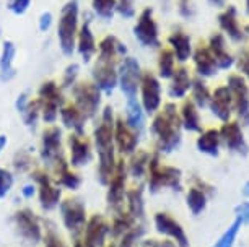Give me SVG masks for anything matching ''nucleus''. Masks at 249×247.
Masks as SVG:
<instances>
[{
	"mask_svg": "<svg viewBox=\"0 0 249 247\" xmlns=\"http://www.w3.org/2000/svg\"><path fill=\"white\" fill-rule=\"evenodd\" d=\"M127 55V48L114 34H106L98 41V50L91 67V82L103 93L111 95L117 86V67Z\"/></svg>",
	"mask_w": 249,
	"mask_h": 247,
	"instance_id": "f257e3e1",
	"label": "nucleus"
},
{
	"mask_svg": "<svg viewBox=\"0 0 249 247\" xmlns=\"http://www.w3.org/2000/svg\"><path fill=\"white\" fill-rule=\"evenodd\" d=\"M114 109L105 106L100 113V119L93 129V147L98 153V176L100 182L107 184L116 167V145H114Z\"/></svg>",
	"mask_w": 249,
	"mask_h": 247,
	"instance_id": "f03ea898",
	"label": "nucleus"
},
{
	"mask_svg": "<svg viewBox=\"0 0 249 247\" xmlns=\"http://www.w3.org/2000/svg\"><path fill=\"white\" fill-rule=\"evenodd\" d=\"M181 117L178 113L176 104L166 102L163 109L155 115L150 130L157 138L158 151L170 153L176 150V147L181 142Z\"/></svg>",
	"mask_w": 249,
	"mask_h": 247,
	"instance_id": "7ed1b4c3",
	"label": "nucleus"
},
{
	"mask_svg": "<svg viewBox=\"0 0 249 247\" xmlns=\"http://www.w3.org/2000/svg\"><path fill=\"white\" fill-rule=\"evenodd\" d=\"M80 3L78 0H67L59 12L57 18V41L65 57H72L77 46V34L80 30Z\"/></svg>",
	"mask_w": 249,
	"mask_h": 247,
	"instance_id": "20e7f679",
	"label": "nucleus"
},
{
	"mask_svg": "<svg viewBox=\"0 0 249 247\" xmlns=\"http://www.w3.org/2000/svg\"><path fill=\"white\" fill-rule=\"evenodd\" d=\"M72 102L82 111L87 120L96 119L101 113L103 91L91 80H78L70 88Z\"/></svg>",
	"mask_w": 249,
	"mask_h": 247,
	"instance_id": "39448f33",
	"label": "nucleus"
},
{
	"mask_svg": "<svg viewBox=\"0 0 249 247\" xmlns=\"http://www.w3.org/2000/svg\"><path fill=\"white\" fill-rule=\"evenodd\" d=\"M36 99L41 106V119L48 125H53L59 120V111L65 104V96L62 86L55 80H46L39 85Z\"/></svg>",
	"mask_w": 249,
	"mask_h": 247,
	"instance_id": "423d86ee",
	"label": "nucleus"
},
{
	"mask_svg": "<svg viewBox=\"0 0 249 247\" xmlns=\"http://www.w3.org/2000/svg\"><path fill=\"white\" fill-rule=\"evenodd\" d=\"M31 179L36 185L41 207L44 210H54L60 203V197H62V189L55 184L54 178L43 167H35L31 171Z\"/></svg>",
	"mask_w": 249,
	"mask_h": 247,
	"instance_id": "0eeeda50",
	"label": "nucleus"
},
{
	"mask_svg": "<svg viewBox=\"0 0 249 247\" xmlns=\"http://www.w3.org/2000/svg\"><path fill=\"white\" fill-rule=\"evenodd\" d=\"M140 78H142V67H140L139 60L130 57V55H125L117 67V86L124 93L125 99L137 98Z\"/></svg>",
	"mask_w": 249,
	"mask_h": 247,
	"instance_id": "6e6552de",
	"label": "nucleus"
},
{
	"mask_svg": "<svg viewBox=\"0 0 249 247\" xmlns=\"http://www.w3.org/2000/svg\"><path fill=\"white\" fill-rule=\"evenodd\" d=\"M39 156L48 167L53 166L59 158L65 156L62 127L53 124L48 125L43 130V133H41V143H39Z\"/></svg>",
	"mask_w": 249,
	"mask_h": 247,
	"instance_id": "1a4fd4ad",
	"label": "nucleus"
},
{
	"mask_svg": "<svg viewBox=\"0 0 249 247\" xmlns=\"http://www.w3.org/2000/svg\"><path fill=\"white\" fill-rule=\"evenodd\" d=\"M60 213H62L64 226L73 237L82 236L87 225V208L85 203L77 197H67L60 202Z\"/></svg>",
	"mask_w": 249,
	"mask_h": 247,
	"instance_id": "9d476101",
	"label": "nucleus"
},
{
	"mask_svg": "<svg viewBox=\"0 0 249 247\" xmlns=\"http://www.w3.org/2000/svg\"><path fill=\"white\" fill-rule=\"evenodd\" d=\"M147 169L150 174V189H152L153 192L161 187L179 189L181 171L171 166H163L161 163H160L158 155L150 156Z\"/></svg>",
	"mask_w": 249,
	"mask_h": 247,
	"instance_id": "9b49d317",
	"label": "nucleus"
},
{
	"mask_svg": "<svg viewBox=\"0 0 249 247\" xmlns=\"http://www.w3.org/2000/svg\"><path fill=\"white\" fill-rule=\"evenodd\" d=\"M69 165L72 167L88 166L93 161V140L85 132H70L67 137Z\"/></svg>",
	"mask_w": 249,
	"mask_h": 247,
	"instance_id": "f8f14e48",
	"label": "nucleus"
},
{
	"mask_svg": "<svg viewBox=\"0 0 249 247\" xmlns=\"http://www.w3.org/2000/svg\"><path fill=\"white\" fill-rule=\"evenodd\" d=\"M134 36L143 48H160V31L153 8H143L134 25Z\"/></svg>",
	"mask_w": 249,
	"mask_h": 247,
	"instance_id": "ddd939ff",
	"label": "nucleus"
},
{
	"mask_svg": "<svg viewBox=\"0 0 249 247\" xmlns=\"http://www.w3.org/2000/svg\"><path fill=\"white\" fill-rule=\"evenodd\" d=\"M140 104L145 113L153 114L161 106V85L153 72H142L140 78Z\"/></svg>",
	"mask_w": 249,
	"mask_h": 247,
	"instance_id": "4468645a",
	"label": "nucleus"
},
{
	"mask_svg": "<svg viewBox=\"0 0 249 247\" xmlns=\"http://www.w3.org/2000/svg\"><path fill=\"white\" fill-rule=\"evenodd\" d=\"M125 179H127V167L124 160H117L116 167L107 181V203L111 208L121 210L125 198Z\"/></svg>",
	"mask_w": 249,
	"mask_h": 247,
	"instance_id": "2eb2a0df",
	"label": "nucleus"
},
{
	"mask_svg": "<svg viewBox=\"0 0 249 247\" xmlns=\"http://www.w3.org/2000/svg\"><path fill=\"white\" fill-rule=\"evenodd\" d=\"M13 221H15L18 234L25 241L31 242V244H36V242L43 239V228H41V223L33 210L30 208L18 210L15 216H13Z\"/></svg>",
	"mask_w": 249,
	"mask_h": 247,
	"instance_id": "dca6fc26",
	"label": "nucleus"
},
{
	"mask_svg": "<svg viewBox=\"0 0 249 247\" xmlns=\"http://www.w3.org/2000/svg\"><path fill=\"white\" fill-rule=\"evenodd\" d=\"M98 50V39L95 36L91 26V18L87 16L85 20L80 23V30L77 34V46H75V52H78L80 59L85 64H90L96 55Z\"/></svg>",
	"mask_w": 249,
	"mask_h": 247,
	"instance_id": "f3484780",
	"label": "nucleus"
},
{
	"mask_svg": "<svg viewBox=\"0 0 249 247\" xmlns=\"http://www.w3.org/2000/svg\"><path fill=\"white\" fill-rule=\"evenodd\" d=\"M114 145H116V151H119L122 156H129L137 150L139 133L125 122L124 117H116Z\"/></svg>",
	"mask_w": 249,
	"mask_h": 247,
	"instance_id": "a211bd4d",
	"label": "nucleus"
},
{
	"mask_svg": "<svg viewBox=\"0 0 249 247\" xmlns=\"http://www.w3.org/2000/svg\"><path fill=\"white\" fill-rule=\"evenodd\" d=\"M228 90L231 93L233 104L236 108L239 117L249 124V90L248 85L239 75H231L228 78Z\"/></svg>",
	"mask_w": 249,
	"mask_h": 247,
	"instance_id": "6ab92c4d",
	"label": "nucleus"
},
{
	"mask_svg": "<svg viewBox=\"0 0 249 247\" xmlns=\"http://www.w3.org/2000/svg\"><path fill=\"white\" fill-rule=\"evenodd\" d=\"M53 169V178L59 187H65L69 190H77L82 185V178L78 172L73 171V167L69 165L67 158L62 156L51 166Z\"/></svg>",
	"mask_w": 249,
	"mask_h": 247,
	"instance_id": "aec40b11",
	"label": "nucleus"
},
{
	"mask_svg": "<svg viewBox=\"0 0 249 247\" xmlns=\"http://www.w3.org/2000/svg\"><path fill=\"white\" fill-rule=\"evenodd\" d=\"M107 234H109V223H107V220L103 215L95 213V215H91L87 220V225H85V230L82 232V237L90 242L91 246L103 247L105 246V239Z\"/></svg>",
	"mask_w": 249,
	"mask_h": 247,
	"instance_id": "412c9836",
	"label": "nucleus"
},
{
	"mask_svg": "<svg viewBox=\"0 0 249 247\" xmlns=\"http://www.w3.org/2000/svg\"><path fill=\"white\" fill-rule=\"evenodd\" d=\"M15 106H17V111L20 113L23 122H25L26 127L35 130L37 120L41 119L39 101H37L36 98H30L28 93H21V95L17 98Z\"/></svg>",
	"mask_w": 249,
	"mask_h": 247,
	"instance_id": "4be33fe9",
	"label": "nucleus"
},
{
	"mask_svg": "<svg viewBox=\"0 0 249 247\" xmlns=\"http://www.w3.org/2000/svg\"><path fill=\"white\" fill-rule=\"evenodd\" d=\"M155 226H157V230L161 232V234L171 236L173 239H176L179 247H189L184 230H182L179 223H178L175 218H171L168 213H157V215H155Z\"/></svg>",
	"mask_w": 249,
	"mask_h": 247,
	"instance_id": "5701e85b",
	"label": "nucleus"
},
{
	"mask_svg": "<svg viewBox=\"0 0 249 247\" xmlns=\"http://www.w3.org/2000/svg\"><path fill=\"white\" fill-rule=\"evenodd\" d=\"M59 119H60L62 127L70 130V132H80V133L85 132L87 119H85V115L82 114V111H80L72 101L65 102L62 108H60Z\"/></svg>",
	"mask_w": 249,
	"mask_h": 247,
	"instance_id": "b1692460",
	"label": "nucleus"
},
{
	"mask_svg": "<svg viewBox=\"0 0 249 247\" xmlns=\"http://www.w3.org/2000/svg\"><path fill=\"white\" fill-rule=\"evenodd\" d=\"M17 55V46L12 39H3L0 48V82L8 83L17 77L13 60Z\"/></svg>",
	"mask_w": 249,
	"mask_h": 247,
	"instance_id": "393cba45",
	"label": "nucleus"
},
{
	"mask_svg": "<svg viewBox=\"0 0 249 247\" xmlns=\"http://www.w3.org/2000/svg\"><path fill=\"white\" fill-rule=\"evenodd\" d=\"M192 60H194L196 70L200 77H212L217 73V62H215L212 52H210L209 46L199 44L196 48V50L192 52Z\"/></svg>",
	"mask_w": 249,
	"mask_h": 247,
	"instance_id": "a878e982",
	"label": "nucleus"
},
{
	"mask_svg": "<svg viewBox=\"0 0 249 247\" xmlns=\"http://www.w3.org/2000/svg\"><path fill=\"white\" fill-rule=\"evenodd\" d=\"M231 93H230L228 86H220L215 90V93L210 98V108H212V113L217 115L218 119H222L227 122L230 114H231Z\"/></svg>",
	"mask_w": 249,
	"mask_h": 247,
	"instance_id": "bb28decb",
	"label": "nucleus"
},
{
	"mask_svg": "<svg viewBox=\"0 0 249 247\" xmlns=\"http://www.w3.org/2000/svg\"><path fill=\"white\" fill-rule=\"evenodd\" d=\"M168 44L171 46V50L175 54L176 60H179L181 64H184L186 60L191 59L192 55V44L191 38L186 34L182 30H175L168 36Z\"/></svg>",
	"mask_w": 249,
	"mask_h": 247,
	"instance_id": "cd10ccee",
	"label": "nucleus"
},
{
	"mask_svg": "<svg viewBox=\"0 0 249 247\" xmlns=\"http://www.w3.org/2000/svg\"><path fill=\"white\" fill-rule=\"evenodd\" d=\"M192 80L189 75V70L186 67H176L175 73L171 75V85H170V93L171 98H184L186 93L191 90Z\"/></svg>",
	"mask_w": 249,
	"mask_h": 247,
	"instance_id": "c85d7f7f",
	"label": "nucleus"
},
{
	"mask_svg": "<svg viewBox=\"0 0 249 247\" xmlns=\"http://www.w3.org/2000/svg\"><path fill=\"white\" fill-rule=\"evenodd\" d=\"M218 23H220V28H222V30L227 33V34L233 41H236V43H238V41L244 39V33H243V30L238 25L236 8H234V7H228L223 13H220Z\"/></svg>",
	"mask_w": 249,
	"mask_h": 247,
	"instance_id": "c756f323",
	"label": "nucleus"
},
{
	"mask_svg": "<svg viewBox=\"0 0 249 247\" xmlns=\"http://www.w3.org/2000/svg\"><path fill=\"white\" fill-rule=\"evenodd\" d=\"M209 49H210V52H212L218 68H230L233 65V57L228 54L227 48H225V39L220 33H217V34H213L212 38H210Z\"/></svg>",
	"mask_w": 249,
	"mask_h": 247,
	"instance_id": "7c9ffc66",
	"label": "nucleus"
},
{
	"mask_svg": "<svg viewBox=\"0 0 249 247\" xmlns=\"http://www.w3.org/2000/svg\"><path fill=\"white\" fill-rule=\"evenodd\" d=\"M220 138L225 142V145L231 150L241 151L244 150V138H243V132L239 129V125L236 122H227L220 130Z\"/></svg>",
	"mask_w": 249,
	"mask_h": 247,
	"instance_id": "2f4dec72",
	"label": "nucleus"
},
{
	"mask_svg": "<svg viewBox=\"0 0 249 247\" xmlns=\"http://www.w3.org/2000/svg\"><path fill=\"white\" fill-rule=\"evenodd\" d=\"M125 122H127L139 135L145 127L143 108H142V104L137 101V98H134V99H127V102H125Z\"/></svg>",
	"mask_w": 249,
	"mask_h": 247,
	"instance_id": "473e14b6",
	"label": "nucleus"
},
{
	"mask_svg": "<svg viewBox=\"0 0 249 247\" xmlns=\"http://www.w3.org/2000/svg\"><path fill=\"white\" fill-rule=\"evenodd\" d=\"M181 125L189 132H197L200 130V117H199V111H197L194 101L186 99L181 106Z\"/></svg>",
	"mask_w": 249,
	"mask_h": 247,
	"instance_id": "72a5a7b5",
	"label": "nucleus"
},
{
	"mask_svg": "<svg viewBox=\"0 0 249 247\" xmlns=\"http://www.w3.org/2000/svg\"><path fill=\"white\" fill-rule=\"evenodd\" d=\"M148 160H150V155H148L147 151L135 150L132 155H130L129 163L125 165V167H127V172H129L130 176H132V178L140 179L143 176V172L147 171Z\"/></svg>",
	"mask_w": 249,
	"mask_h": 247,
	"instance_id": "f704fd0d",
	"label": "nucleus"
},
{
	"mask_svg": "<svg viewBox=\"0 0 249 247\" xmlns=\"http://www.w3.org/2000/svg\"><path fill=\"white\" fill-rule=\"evenodd\" d=\"M134 221L135 218L130 215V213H122L119 212L117 215H114L112 221L109 223V232L112 237H119V236H124L125 232L129 230L134 228Z\"/></svg>",
	"mask_w": 249,
	"mask_h": 247,
	"instance_id": "c9c22d12",
	"label": "nucleus"
},
{
	"mask_svg": "<svg viewBox=\"0 0 249 247\" xmlns=\"http://www.w3.org/2000/svg\"><path fill=\"white\" fill-rule=\"evenodd\" d=\"M218 143H220V132L215 129L207 130V132H204L197 138V148L202 153H209V155H217Z\"/></svg>",
	"mask_w": 249,
	"mask_h": 247,
	"instance_id": "e433bc0d",
	"label": "nucleus"
},
{
	"mask_svg": "<svg viewBox=\"0 0 249 247\" xmlns=\"http://www.w3.org/2000/svg\"><path fill=\"white\" fill-rule=\"evenodd\" d=\"M158 75L160 78H171L176 68V57L171 49H161L158 54Z\"/></svg>",
	"mask_w": 249,
	"mask_h": 247,
	"instance_id": "4c0bfd02",
	"label": "nucleus"
},
{
	"mask_svg": "<svg viewBox=\"0 0 249 247\" xmlns=\"http://www.w3.org/2000/svg\"><path fill=\"white\" fill-rule=\"evenodd\" d=\"M93 13L103 21H111L116 15V0H91Z\"/></svg>",
	"mask_w": 249,
	"mask_h": 247,
	"instance_id": "58836bf2",
	"label": "nucleus"
},
{
	"mask_svg": "<svg viewBox=\"0 0 249 247\" xmlns=\"http://www.w3.org/2000/svg\"><path fill=\"white\" fill-rule=\"evenodd\" d=\"M12 165H13V169L17 172H28V171H33L35 167V156L30 150L23 148V150H18L15 153L12 160Z\"/></svg>",
	"mask_w": 249,
	"mask_h": 247,
	"instance_id": "ea45409f",
	"label": "nucleus"
},
{
	"mask_svg": "<svg viewBox=\"0 0 249 247\" xmlns=\"http://www.w3.org/2000/svg\"><path fill=\"white\" fill-rule=\"evenodd\" d=\"M125 200H127V205H129L127 212L130 213V215H132L135 220H137V218H142V213H143L142 187L129 190V192L125 194Z\"/></svg>",
	"mask_w": 249,
	"mask_h": 247,
	"instance_id": "a19ab883",
	"label": "nucleus"
},
{
	"mask_svg": "<svg viewBox=\"0 0 249 247\" xmlns=\"http://www.w3.org/2000/svg\"><path fill=\"white\" fill-rule=\"evenodd\" d=\"M191 90H192V101L194 104H197L199 108H204L207 106V102L210 99V93H209V88L205 86V83L200 80V78H196L191 85Z\"/></svg>",
	"mask_w": 249,
	"mask_h": 247,
	"instance_id": "79ce46f5",
	"label": "nucleus"
},
{
	"mask_svg": "<svg viewBox=\"0 0 249 247\" xmlns=\"http://www.w3.org/2000/svg\"><path fill=\"white\" fill-rule=\"evenodd\" d=\"M78 75H80V65L77 62H70L67 67L64 68L62 78H60L59 85L62 86V90H65V88H72L75 83L78 82Z\"/></svg>",
	"mask_w": 249,
	"mask_h": 247,
	"instance_id": "37998d69",
	"label": "nucleus"
},
{
	"mask_svg": "<svg viewBox=\"0 0 249 247\" xmlns=\"http://www.w3.org/2000/svg\"><path fill=\"white\" fill-rule=\"evenodd\" d=\"M187 205H189V208L192 210V213H196V215L197 213H200L205 207L204 192L197 187H192L189 190V194H187Z\"/></svg>",
	"mask_w": 249,
	"mask_h": 247,
	"instance_id": "c03bdc74",
	"label": "nucleus"
},
{
	"mask_svg": "<svg viewBox=\"0 0 249 247\" xmlns=\"http://www.w3.org/2000/svg\"><path fill=\"white\" fill-rule=\"evenodd\" d=\"M43 242L44 247H69L59 232L54 230V226L46 228V232H43Z\"/></svg>",
	"mask_w": 249,
	"mask_h": 247,
	"instance_id": "a18cd8bd",
	"label": "nucleus"
},
{
	"mask_svg": "<svg viewBox=\"0 0 249 247\" xmlns=\"http://www.w3.org/2000/svg\"><path fill=\"white\" fill-rule=\"evenodd\" d=\"M13 182H15V178H13L12 171H8L7 167H0V198L10 192Z\"/></svg>",
	"mask_w": 249,
	"mask_h": 247,
	"instance_id": "49530a36",
	"label": "nucleus"
},
{
	"mask_svg": "<svg viewBox=\"0 0 249 247\" xmlns=\"http://www.w3.org/2000/svg\"><path fill=\"white\" fill-rule=\"evenodd\" d=\"M116 13L122 18L135 16V0H116Z\"/></svg>",
	"mask_w": 249,
	"mask_h": 247,
	"instance_id": "de8ad7c7",
	"label": "nucleus"
},
{
	"mask_svg": "<svg viewBox=\"0 0 249 247\" xmlns=\"http://www.w3.org/2000/svg\"><path fill=\"white\" fill-rule=\"evenodd\" d=\"M31 7V0H8L7 2V8L8 12H12L13 15L21 16L30 10Z\"/></svg>",
	"mask_w": 249,
	"mask_h": 247,
	"instance_id": "09e8293b",
	"label": "nucleus"
},
{
	"mask_svg": "<svg viewBox=\"0 0 249 247\" xmlns=\"http://www.w3.org/2000/svg\"><path fill=\"white\" fill-rule=\"evenodd\" d=\"M239 225H241V220H236V221H234V223H233V226L230 228V230H228L227 232H225L222 239H220L213 247H231L233 241H234V236H236V232H238Z\"/></svg>",
	"mask_w": 249,
	"mask_h": 247,
	"instance_id": "8fccbe9b",
	"label": "nucleus"
},
{
	"mask_svg": "<svg viewBox=\"0 0 249 247\" xmlns=\"http://www.w3.org/2000/svg\"><path fill=\"white\" fill-rule=\"evenodd\" d=\"M54 23V15L51 12H43L37 18V28H39L41 33H48L51 30Z\"/></svg>",
	"mask_w": 249,
	"mask_h": 247,
	"instance_id": "3c124183",
	"label": "nucleus"
},
{
	"mask_svg": "<svg viewBox=\"0 0 249 247\" xmlns=\"http://www.w3.org/2000/svg\"><path fill=\"white\" fill-rule=\"evenodd\" d=\"M178 12L184 18H191L194 15V7H192L191 0H178Z\"/></svg>",
	"mask_w": 249,
	"mask_h": 247,
	"instance_id": "603ef678",
	"label": "nucleus"
},
{
	"mask_svg": "<svg viewBox=\"0 0 249 247\" xmlns=\"http://www.w3.org/2000/svg\"><path fill=\"white\" fill-rule=\"evenodd\" d=\"M238 67H239V70L246 75L248 78H249V52H244L241 57H239V60H238Z\"/></svg>",
	"mask_w": 249,
	"mask_h": 247,
	"instance_id": "864d4df0",
	"label": "nucleus"
},
{
	"mask_svg": "<svg viewBox=\"0 0 249 247\" xmlns=\"http://www.w3.org/2000/svg\"><path fill=\"white\" fill-rule=\"evenodd\" d=\"M140 247H176L173 242L170 241H157V239H150V241H145Z\"/></svg>",
	"mask_w": 249,
	"mask_h": 247,
	"instance_id": "5fc2aeb1",
	"label": "nucleus"
},
{
	"mask_svg": "<svg viewBox=\"0 0 249 247\" xmlns=\"http://www.w3.org/2000/svg\"><path fill=\"white\" fill-rule=\"evenodd\" d=\"M239 213V220L241 221H249V203H243L236 208Z\"/></svg>",
	"mask_w": 249,
	"mask_h": 247,
	"instance_id": "6e6d98bb",
	"label": "nucleus"
},
{
	"mask_svg": "<svg viewBox=\"0 0 249 247\" xmlns=\"http://www.w3.org/2000/svg\"><path fill=\"white\" fill-rule=\"evenodd\" d=\"M21 194L25 195L26 198H31L33 195L36 194V185L35 184H30V185H25V187L21 189Z\"/></svg>",
	"mask_w": 249,
	"mask_h": 247,
	"instance_id": "4d7b16f0",
	"label": "nucleus"
},
{
	"mask_svg": "<svg viewBox=\"0 0 249 247\" xmlns=\"http://www.w3.org/2000/svg\"><path fill=\"white\" fill-rule=\"evenodd\" d=\"M73 247H95V246H91L90 242L85 241L82 236H80V237H75V241H73Z\"/></svg>",
	"mask_w": 249,
	"mask_h": 247,
	"instance_id": "13d9d810",
	"label": "nucleus"
},
{
	"mask_svg": "<svg viewBox=\"0 0 249 247\" xmlns=\"http://www.w3.org/2000/svg\"><path fill=\"white\" fill-rule=\"evenodd\" d=\"M7 143H8V138H7V135H2V133H0V153L3 151V148L7 147Z\"/></svg>",
	"mask_w": 249,
	"mask_h": 247,
	"instance_id": "bf43d9fd",
	"label": "nucleus"
},
{
	"mask_svg": "<svg viewBox=\"0 0 249 247\" xmlns=\"http://www.w3.org/2000/svg\"><path fill=\"white\" fill-rule=\"evenodd\" d=\"M212 5H215V7H223V3H225V0H209Z\"/></svg>",
	"mask_w": 249,
	"mask_h": 247,
	"instance_id": "052dcab7",
	"label": "nucleus"
},
{
	"mask_svg": "<svg viewBox=\"0 0 249 247\" xmlns=\"http://www.w3.org/2000/svg\"><path fill=\"white\" fill-rule=\"evenodd\" d=\"M103 247H117L114 242H109V244H106V246H103Z\"/></svg>",
	"mask_w": 249,
	"mask_h": 247,
	"instance_id": "680f3d73",
	"label": "nucleus"
},
{
	"mask_svg": "<svg viewBox=\"0 0 249 247\" xmlns=\"http://www.w3.org/2000/svg\"><path fill=\"white\" fill-rule=\"evenodd\" d=\"M246 10H248V13H249V0H246Z\"/></svg>",
	"mask_w": 249,
	"mask_h": 247,
	"instance_id": "e2e57ef3",
	"label": "nucleus"
},
{
	"mask_svg": "<svg viewBox=\"0 0 249 247\" xmlns=\"http://www.w3.org/2000/svg\"><path fill=\"white\" fill-rule=\"evenodd\" d=\"M0 39H2V30H0Z\"/></svg>",
	"mask_w": 249,
	"mask_h": 247,
	"instance_id": "0e129e2a",
	"label": "nucleus"
},
{
	"mask_svg": "<svg viewBox=\"0 0 249 247\" xmlns=\"http://www.w3.org/2000/svg\"><path fill=\"white\" fill-rule=\"evenodd\" d=\"M248 33H249V26H248Z\"/></svg>",
	"mask_w": 249,
	"mask_h": 247,
	"instance_id": "69168bd1",
	"label": "nucleus"
}]
</instances>
